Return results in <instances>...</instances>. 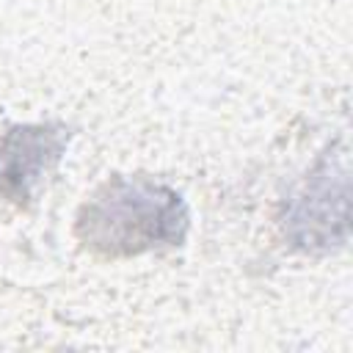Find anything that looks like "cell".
Listing matches in <instances>:
<instances>
[{"instance_id": "1", "label": "cell", "mask_w": 353, "mask_h": 353, "mask_svg": "<svg viewBox=\"0 0 353 353\" xmlns=\"http://www.w3.org/2000/svg\"><path fill=\"white\" fill-rule=\"evenodd\" d=\"M185 221L176 193L143 179H116L85 204L80 232L88 245L105 254H138L160 243H176Z\"/></svg>"}, {"instance_id": "2", "label": "cell", "mask_w": 353, "mask_h": 353, "mask_svg": "<svg viewBox=\"0 0 353 353\" xmlns=\"http://www.w3.org/2000/svg\"><path fill=\"white\" fill-rule=\"evenodd\" d=\"M61 138L44 127L14 130L0 141V193L8 199H28L47 165L58 160Z\"/></svg>"}]
</instances>
